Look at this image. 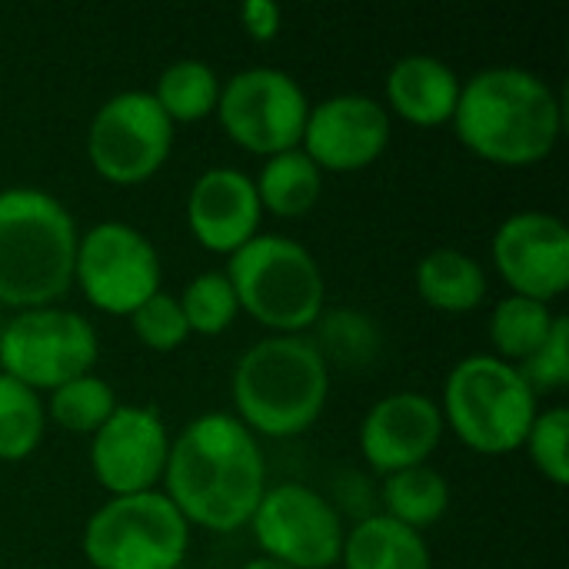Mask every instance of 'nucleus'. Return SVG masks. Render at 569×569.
<instances>
[{
	"mask_svg": "<svg viewBox=\"0 0 569 569\" xmlns=\"http://www.w3.org/2000/svg\"><path fill=\"white\" fill-rule=\"evenodd\" d=\"M163 483L187 523L233 533L267 493V467L257 437L237 417L203 413L170 443Z\"/></svg>",
	"mask_w": 569,
	"mask_h": 569,
	"instance_id": "f257e3e1",
	"label": "nucleus"
},
{
	"mask_svg": "<svg viewBox=\"0 0 569 569\" xmlns=\"http://www.w3.org/2000/svg\"><path fill=\"white\" fill-rule=\"evenodd\" d=\"M553 87L523 67H490L460 87L453 110L457 137L477 157L500 167H533L560 137Z\"/></svg>",
	"mask_w": 569,
	"mask_h": 569,
	"instance_id": "f03ea898",
	"label": "nucleus"
},
{
	"mask_svg": "<svg viewBox=\"0 0 569 569\" xmlns=\"http://www.w3.org/2000/svg\"><path fill=\"white\" fill-rule=\"evenodd\" d=\"M77 223L70 210L37 190H0V303L37 310L60 300L73 283Z\"/></svg>",
	"mask_w": 569,
	"mask_h": 569,
	"instance_id": "7ed1b4c3",
	"label": "nucleus"
},
{
	"mask_svg": "<svg viewBox=\"0 0 569 569\" xmlns=\"http://www.w3.org/2000/svg\"><path fill=\"white\" fill-rule=\"evenodd\" d=\"M330 393V367L307 337H267L233 370L240 423L267 437H297L317 423Z\"/></svg>",
	"mask_w": 569,
	"mask_h": 569,
	"instance_id": "20e7f679",
	"label": "nucleus"
},
{
	"mask_svg": "<svg viewBox=\"0 0 569 569\" xmlns=\"http://www.w3.org/2000/svg\"><path fill=\"white\" fill-rule=\"evenodd\" d=\"M240 310L280 337H300L323 313V273L310 250L290 237L257 233L223 270Z\"/></svg>",
	"mask_w": 569,
	"mask_h": 569,
	"instance_id": "39448f33",
	"label": "nucleus"
},
{
	"mask_svg": "<svg viewBox=\"0 0 569 569\" xmlns=\"http://www.w3.org/2000/svg\"><path fill=\"white\" fill-rule=\"evenodd\" d=\"M440 413L470 450L503 457L523 447L537 420V393L513 363L473 353L450 370Z\"/></svg>",
	"mask_w": 569,
	"mask_h": 569,
	"instance_id": "423d86ee",
	"label": "nucleus"
},
{
	"mask_svg": "<svg viewBox=\"0 0 569 569\" xmlns=\"http://www.w3.org/2000/svg\"><path fill=\"white\" fill-rule=\"evenodd\" d=\"M190 523L167 493L110 497L83 527V557L93 569H180Z\"/></svg>",
	"mask_w": 569,
	"mask_h": 569,
	"instance_id": "0eeeda50",
	"label": "nucleus"
},
{
	"mask_svg": "<svg viewBox=\"0 0 569 569\" xmlns=\"http://www.w3.org/2000/svg\"><path fill=\"white\" fill-rule=\"evenodd\" d=\"M97 363V333L90 320L63 307L20 310L0 337V373L37 390H57Z\"/></svg>",
	"mask_w": 569,
	"mask_h": 569,
	"instance_id": "6e6552de",
	"label": "nucleus"
},
{
	"mask_svg": "<svg viewBox=\"0 0 569 569\" xmlns=\"http://www.w3.org/2000/svg\"><path fill=\"white\" fill-rule=\"evenodd\" d=\"M310 100L303 87L277 67H247L220 83L217 117L233 143L273 157L300 147Z\"/></svg>",
	"mask_w": 569,
	"mask_h": 569,
	"instance_id": "1a4fd4ad",
	"label": "nucleus"
},
{
	"mask_svg": "<svg viewBox=\"0 0 569 569\" xmlns=\"http://www.w3.org/2000/svg\"><path fill=\"white\" fill-rule=\"evenodd\" d=\"M173 147V123L143 90H123L97 107L87 130V157L93 170L117 183L150 180Z\"/></svg>",
	"mask_w": 569,
	"mask_h": 569,
	"instance_id": "9d476101",
	"label": "nucleus"
},
{
	"mask_svg": "<svg viewBox=\"0 0 569 569\" xmlns=\"http://www.w3.org/2000/svg\"><path fill=\"white\" fill-rule=\"evenodd\" d=\"M73 280L97 310L130 317L160 290V257L137 227L107 220L77 240Z\"/></svg>",
	"mask_w": 569,
	"mask_h": 569,
	"instance_id": "9b49d317",
	"label": "nucleus"
},
{
	"mask_svg": "<svg viewBox=\"0 0 569 569\" xmlns=\"http://www.w3.org/2000/svg\"><path fill=\"white\" fill-rule=\"evenodd\" d=\"M263 557L293 569H330L340 563L343 523L327 497L303 483L267 490L250 517Z\"/></svg>",
	"mask_w": 569,
	"mask_h": 569,
	"instance_id": "f8f14e48",
	"label": "nucleus"
},
{
	"mask_svg": "<svg viewBox=\"0 0 569 569\" xmlns=\"http://www.w3.org/2000/svg\"><path fill=\"white\" fill-rule=\"evenodd\" d=\"M167 457L170 437L150 407H117L90 443V467L113 497L153 490L163 480Z\"/></svg>",
	"mask_w": 569,
	"mask_h": 569,
	"instance_id": "ddd939ff",
	"label": "nucleus"
},
{
	"mask_svg": "<svg viewBox=\"0 0 569 569\" xmlns=\"http://www.w3.org/2000/svg\"><path fill=\"white\" fill-rule=\"evenodd\" d=\"M493 263L513 293L550 303L569 283V230L553 213L523 210L500 223Z\"/></svg>",
	"mask_w": 569,
	"mask_h": 569,
	"instance_id": "4468645a",
	"label": "nucleus"
},
{
	"mask_svg": "<svg viewBox=\"0 0 569 569\" xmlns=\"http://www.w3.org/2000/svg\"><path fill=\"white\" fill-rule=\"evenodd\" d=\"M300 143L320 170H363L387 150L390 117L383 103L367 93H337L310 107Z\"/></svg>",
	"mask_w": 569,
	"mask_h": 569,
	"instance_id": "2eb2a0df",
	"label": "nucleus"
},
{
	"mask_svg": "<svg viewBox=\"0 0 569 569\" xmlns=\"http://www.w3.org/2000/svg\"><path fill=\"white\" fill-rule=\"evenodd\" d=\"M443 427L447 423L433 397L400 390L370 407L360 427V450L380 477H390L410 467H423L440 447Z\"/></svg>",
	"mask_w": 569,
	"mask_h": 569,
	"instance_id": "dca6fc26",
	"label": "nucleus"
},
{
	"mask_svg": "<svg viewBox=\"0 0 569 569\" xmlns=\"http://www.w3.org/2000/svg\"><path fill=\"white\" fill-rule=\"evenodd\" d=\"M260 197L253 180L233 167L207 170L187 197V223L200 247L233 257L243 243L257 237Z\"/></svg>",
	"mask_w": 569,
	"mask_h": 569,
	"instance_id": "f3484780",
	"label": "nucleus"
},
{
	"mask_svg": "<svg viewBox=\"0 0 569 569\" xmlns=\"http://www.w3.org/2000/svg\"><path fill=\"white\" fill-rule=\"evenodd\" d=\"M460 87V77L443 60L430 53H407L387 77V100L403 120L417 127H437L453 120Z\"/></svg>",
	"mask_w": 569,
	"mask_h": 569,
	"instance_id": "a211bd4d",
	"label": "nucleus"
},
{
	"mask_svg": "<svg viewBox=\"0 0 569 569\" xmlns=\"http://www.w3.org/2000/svg\"><path fill=\"white\" fill-rule=\"evenodd\" d=\"M340 560L347 569H430V547L427 540L390 520L387 513L360 520L350 533H343Z\"/></svg>",
	"mask_w": 569,
	"mask_h": 569,
	"instance_id": "6ab92c4d",
	"label": "nucleus"
},
{
	"mask_svg": "<svg viewBox=\"0 0 569 569\" xmlns=\"http://www.w3.org/2000/svg\"><path fill=\"white\" fill-rule=\"evenodd\" d=\"M417 290L433 310L470 313L487 297V273L470 253L440 247L417 263Z\"/></svg>",
	"mask_w": 569,
	"mask_h": 569,
	"instance_id": "aec40b11",
	"label": "nucleus"
},
{
	"mask_svg": "<svg viewBox=\"0 0 569 569\" xmlns=\"http://www.w3.org/2000/svg\"><path fill=\"white\" fill-rule=\"evenodd\" d=\"M253 187H257L260 207H267L277 217L293 220L313 210L320 187H323V170L300 147H293V150L267 157Z\"/></svg>",
	"mask_w": 569,
	"mask_h": 569,
	"instance_id": "412c9836",
	"label": "nucleus"
},
{
	"mask_svg": "<svg viewBox=\"0 0 569 569\" xmlns=\"http://www.w3.org/2000/svg\"><path fill=\"white\" fill-rule=\"evenodd\" d=\"M383 507L390 520L420 533L423 527L443 520L450 507V487L443 473H437L433 467H410L383 480Z\"/></svg>",
	"mask_w": 569,
	"mask_h": 569,
	"instance_id": "4be33fe9",
	"label": "nucleus"
},
{
	"mask_svg": "<svg viewBox=\"0 0 569 569\" xmlns=\"http://www.w3.org/2000/svg\"><path fill=\"white\" fill-rule=\"evenodd\" d=\"M557 313L550 310V303L510 293L493 307L490 317V340L500 353L503 363L510 360H530L550 337Z\"/></svg>",
	"mask_w": 569,
	"mask_h": 569,
	"instance_id": "5701e85b",
	"label": "nucleus"
},
{
	"mask_svg": "<svg viewBox=\"0 0 569 569\" xmlns=\"http://www.w3.org/2000/svg\"><path fill=\"white\" fill-rule=\"evenodd\" d=\"M153 100L170 117V123H177V120L180 123L203 120V117L217 113L220 77L203 60H177L160 73Z\"/></svg>",
	"mask_w": 569,
	"mask_h": 569,
	"instance_id": "b1692460",
	"label": "nucleus"
},
{
	"mask_svg": "<svg viewBox=\"0 0 569 569\" xmlns=\"http://www.w3.org/2000/svg\"><path fill=\"white\" fill-rule=\"evenodd\" d=\"M43 440V403L40 397L0 373V460H27Z\"/></svg>",
	"mask_w": 569,
	"mask_h": 569,
	"instance_id": "393cba45",
	"label": "nucleus"
},
{
	"mask_svg": "<svg viewBox=\"0 0 569 569\" xmlns=\"http://www.w3.org/2000/svg\"><path fill=\"white\" fill-rule=\"evenodd\" d=\"M323 363H337V367H367L377 357L380 347V333L373 327V320L367 313L357 310H330L320 313L317 320V340H310Z\"/></svg>",
	"mask_w": 569,
	"mask_h": 569,
	"instance_id": "a878e982",
	"label": "nucleus"
},
{
	"mask_svg": "<svg viewBox=\"0 0 569 569\" xmlns=\"http://www.w3.org/2000/svg\"><path fill=\"white\" fill-rule=\"evenodd\" d=\"M117 407L113 387L93 373H83L50 393V417L70 433H97Z\"/></svg>",
	"mask_w": 569,
	"mask_h": 569,
	"instance_id": "bb28decb",
	"label": "nucleus"
},
{
	"mask_svg": "<svg viewBox=\"0 0 569 569\" xmlns=\"http://www.w3.org/2000/svg\"><path fill=\"white\" fill-rule=\"evenodd\" d=\"M177 300H180L190 333H203V337L223 333L233 323V317L240 313L237 293L223 270H207V273L193 277Z\"/></svg>",
	"mask_w": 569,
	"mask_h": 569,
	"instance_id": "cd10ccee",
	"label": "nucleus"
},
{
	"mask_svg": "<svg viewBox=\"0 0 569 569\" xmlns=\"http://www.w3.org/2000/svg\"><path fill=\"white\" fill-rule=\"evenodd\" d=\"M569 410L567 407H553L537 413L523 447L530 450L533 467L557 487H567L569 480Z\"/></svg>",
	"mask_w": 569,
	"mask_h": 569,
	"instance_id": "c85d7f7f",
	"label": "nucleus"
},
{
	"mask_svg": "<svg viewBox=\"0 0 569 569\" xmlns=\"http://www.w3.org/2000/svg\"><path fill=\"white\" fill-rule=\"evenodd\" d=\"M130 327L143 340V347H150L157 353H170V350H177L190 337V327H187V317L180 310V300L163 293V290H157L150 300H143L130 313Z\"/></svg>",
	"mask_w": 569,
	"mask_h": 569,
	"instance_id": "c756f323",
	"label": "nucleus"
},
{
	"mask_svg": "<svg viewBox=\"0 0 569 569\" xmlns=\"http://www.w3.org/2000/svg\"><path fill=\"white\" fill-rule=\"evenodd\" d=\"M517 373L523 377V383L533 393H553L563 390L569 383V320L557 317L553 330L547 337V343L517 367Z\"/></svg>",
	"mask_w": 569,
	"mask_h": 569,
	"instance_id": "7c9ffc66",
	"label": "nucleus"
},
{
	"mask_svg": "<svg viewBox=\"0 0 569 569\" xmlns=\"http://www.w3.org/2000/svg\"><path fill=\"white\" fill-rule=\"evenodd\" d=\"M280 20H283V13H280V7L270 3V0H247V3L240 7V23H243L247 37L257 40V43L273 40V37L280 33Z\"/></svg>",
	"mask_w": 569,
	"mask_h": 569,
	"instance_id": "2f4dec72",
	"label": "nucleus"
},
{
	"mask_svg": "<svg viewBox=\"0 0 569 569\" xmlns=\"http://www.w3.org/2000/svg\"><path fill=\"white\" fill-rule=\"evenodd\" d=\"M243 569H293L287 567V563H277V560H270V557H260V560H250Z\"/></svg>",
	"mask_w": 569,
	"mask_h": 569,
	"instance_id": "473e14b6",
	"label": "nucleus"
},
{
	"mask_svg": "<svg viewBox=\"0 0 569 569\" xmlns=\"http://www.w3.org/2000/svg\"><path fill=\"white\" fill-rule=\"evenodd\" d=\"M0 337H3V327H0Z\"/></svg>",
	"mask_w": 569,
	"mask_h": 569,
	"instance_id": "72a5a7b5",
	"label": "nucleus"
}]
</instances>
